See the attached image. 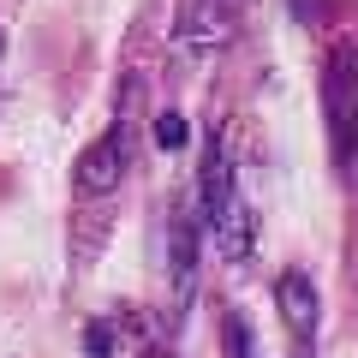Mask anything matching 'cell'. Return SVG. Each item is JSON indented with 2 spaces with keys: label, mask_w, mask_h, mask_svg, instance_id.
<instances>
[{
  "label": "cell",
  "mask_w": 358,
  "mask_h": 358,
  "mask_svg": "<svg viewBox=\"0 0 358 358\" xmlns=\"http://www.w3.org/2000/svg\"><path fill=\"white\" fill-rule=\"evenodd\" d=\"M203 227L209 239H215V251L227 257V263H245L257 245V215L251 203H245L239 192V173H233V155H227V131H215L203 150Z\"/></svg>",
  "instance_id": "obj_1"
},
{
  "label": "cell",
  "mask_w": 358,
  "mask_h": 358,
  "mask_svg": "<svg viewBox=\"0 0 358 358\" xmlns=\"http://www.w3.org/2000/svg\"><path fill=\"white\" fill-rule=\"evenodd\" d=\"M221 352L227 358H257V334H251V322H245L239 310L221 317Z\"/></svg>",
  "instance_id": "obj_7"
},
{
  "label": "cell",
  "mask_w": 358,
  "mask_h": 358,
  "mask_svg": "<svg viewBox=\"0 0 358 358\" xmlns=\"http://www.w3.org/2000/svg\"><path fill=\"white\" fill-rule=\"evenodd\" d=\"M126 179V114L78 155V197H114Z\"/></svg>",
  "instance_id": "obj_4"
},
{
  "label": "cell",
  "mask_w": 358,
  "mask_h": 358,
  "mask_svg": "<svg viewBox=\"0 0 358 358\" xmlns=\"http://www.w3.org/2000/svg\"><path fill=\"white\" fill-rule=\"evenodd\" d=\"M197 245H203V221H197V209L179 203L173 209V233H167V268H173L179 299L192 293V281H197Z\"/></svg>",
  "instance_id": "obj_5"
},
{
  "label": "cell",
  "mask_w": 358,
  "mask_h": 358,
  "mask_svg": "<svg viewBox=\"0 0 358 358\" xmlns=\"http://www.w3.org/2000/svg\"><path fill=\"white\" fill-rule=\"evenodd\" d=\"M155 143H162V150H185V143H192V126L179 114H162L155 120Z\"/></svg>",
  "instance_id": "obj_8"
},
{
  "label": "cell",
  "mask_w": 358,
  "mask_h": 358,
  "mask_svg": "<svg viewBox=\"0 0 358 358\" xmlns=\"http://www.w3.org/2000/svg\"><path fill=\"white\" fill-rule=\"evenodd\" d=\"M0 54H6V42H0Z\"/></svg>",
  "instance_id": "obj_10"
},
{
  "label": "cell",
  "mask_w": 358,
  "mask_h": 358,
  "mask_svg": "<svg viewBox=\"0 0 358 358\" xmlns=\"http://www.w3.org/2000/svg\"><path fill=\"white\" fill-rule=\"evenodd\" d=\"M84 341H90V358H114V322H90Z\"/></svg>",
  "instance_id": "obj_9"
},
{
  "label": "cell",
  "mask_w": 358,
  "mask_h": 358,
  "mask_svg": "<svg viewBox=\"0 0 358 358\" xmlns=\"http://www.w3.org/2000/svg\"><path fill=\"white\" fill-rule=\"evenodd\" d=\"M334 114H341V150H346V167L358 173V90H334Z\"/></svg>",
  "instance_id": "obj_6"
},
{
  "label": "cell",
  "mask_w": 358,
  "mask_h": 358,
  "mask_svg": "<svg viewBox=\"0 0 358 358\" xmlns=\"http://www.w3.org/2000/svg\"><path fill=\"white\" fill-rule=\"evenodd\" d=\"M239 30V0H179L173 42L185 54H221Z\"/></svg>",
  "instance_id": "obj_2"
},
{
  "label": "cell",
  "mask_w": 358,
  "mask_h": 358,
  "mask_svg": "<svg viewBox=\"0 0 358 358\" xmlns=\"http://www.w3.org/2000/svg\"><path fill=\"white\" fill-rule=\"evenodd\" d=\"M275 305H281V322H287V334H293V358H310V346H317V322H322L317 281H310L305 268H281Z\"/></svg>",
  "instance_id": "obj_3"
}]
</instances>
